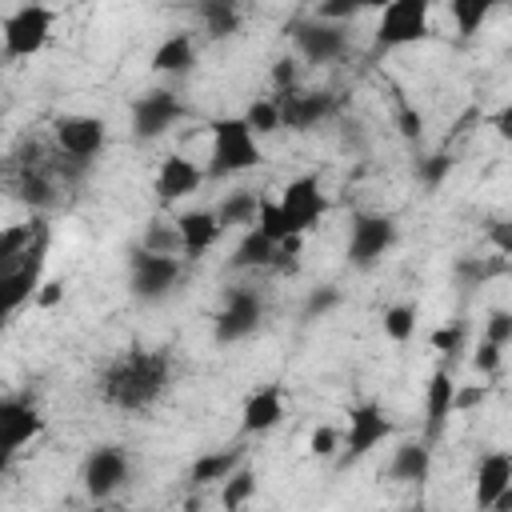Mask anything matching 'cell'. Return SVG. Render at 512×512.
I'll return each instance as SVG.
<instances>
[{
    "mask_svg": "<svg viewBox=\"0 0 512 512\" xmlns=\"http://www.w3.org/2000/svg\"><path fill=\"white\" fill-rule=\"evenodd\" d=\"M200 12H204V24H208V36H232L236 28H240V8H236V0H204V4H196Z\"/></svg>",
    "mask_w": 512,
    "mask_h": 512,
    "instance_id": "83f0119b",
    "label": "cell"
},
{
    "mask_svg": "<svg viewBox=\"0 0 512 512\" xmlns=\"http://www.w3.org/2000/svg\"><path fill=\"white\" fill-rule=\"evenodd\" d=\"M52 136H56V148L60 156H68L72 164H88L104 152V140H108V124L100 116H84V112H68V116H56L52 120Z\"/></svg>",
    "mask_w": 512,
    "mask_h": 512,
    "instance_id": "5b68a950",
    "label": "cell"
},
{
    "mask_svg": "<svg viewBox=\"0 0 512 512\" xmlns=\"http://www.w3.org/2000/svg\"><path fill=\"white\" fill-rule=\"evenodd\" d=\"M176 232H180V248H184V256H204L216 240H220V220H216V212H208V208H192V212H180L176 216Z\"/></svg>",
    "mask_w": 512,
    "mask_h": 512,
    "instance_id": "d6986e66",
    "label": "cell"
},
{
    "mask_svg": "<svg viewBox=\"0 0 512 512\" xmlns=\"http://www.w3.org/2000/svg\"><path fill=\"white\" fill-rule=\"evenodd\" d=\"M52 8H44V4H24V8H16L12 16H4V24H0V36H4V52L12 56V60H28V56H36L44 44H48V36H52Z\"/></svg>",
    "mask_w": 512,
    "mask_h": 512,
    "instance_id": "277c9868",
    "label": "cell"
},
{
    "mask_svg": "<svg viewBox=\"0 0 512 512\" xmlns=\"http://www.w3.org/2000/svg\"><path fill=\"white\" fill-rule=\"evenodd\" d=\"M32 300H36L40 308H56V304L64 300V280H44V284H36Z\"/></svg>",
    "mask_w": 512,
    "mask_h": 512,
    "instance_id": "b9f144b4",
    "label": "cell"
},
{
    "mask_svg": "<svg viewBox=\"0 0 512 512\" xmlns=\"http://www.w3.org/2000/svg\"><path fill=\"white\" fill-rule=\"evenodd\" d=\"M488 400V384H456V392H452V412H472V408H480Z\"/></svg>",
    "mask_w": 512,
    "mask_h": 512,
    "instance_id": "74e56055",
    "label": "cell"
},
{
    "mask_svg": "<svg viewBox=\"0 0 512 512\" xmlns=\"http://www.w3.org/2000/svg\"><path fill=\"white\" fill-rule=\"evenodd\" d=\"M272 84H276V92H284V88L296 84V60H292V56H280V60L272 64Z\"/></svg>",
    "mask_w": 512,
    "mask_h": 512,
    "instance_id": "7bdbcfd3",
    "label": "cell"
},
{
    "mask_svg": "<svg viewBox=\"0 0 512 512\" xmlns=\"http://www.w3.org/2000/svg\"><path fill=\"white\" fill-rule=\"evenodd\" d=\"M392 436V420L384 416V408L380 404H356V408H348V432H344V440H340V464H356V460H364L376 444H384Z\"/></svg>",
    "mask_w": 512,
    "mask_h": 512,
    "instance_id": "52a82bcc",
    "label": "cell"
},
{
    "mask_svg": "<svg viewBox=\"0 0 512 512\" xmlns=\"http://www.w3.org/2000/svg\"><path fill=\"white\" fill-rule=\"evenodd\" d=\"M180 116H184V104L176 100V92H164V88L144 92V96L132 100V136H136V140H156V136H164Z\"/></svg>",
    "mask_w": 512,
    "mask_h": 512,
    "instance_id": "7c38bea8",
    "label": "cell"
},
{
    "mask_svg": "<svg viewBox=\"0 0 512 512\" xmlns=\"http://www.w3.org/2000/svg\"><path fill=\"white\" fill-rule=\"evenodd\" d=\"M512 484V456L508 452H488L476 468V504L488 512V504Z\"/></svg>",
    "mask_w": 512,
    "mask_h": 512,
    "instance_id": "7402d4cb",
    "label": "cell"
},
{
    "mask_svg": "<svg viewBox=\"0 0 512 512\" xmlns=\"http://www.w3.org/2000/svg\"><path fill=\"white\" fill-rule=\"evenodd\" d=\"M448 172H452V156H448V152H436V156L420 160V180H424L428 188H436V184H440Z\"/></svg>",
    "mask_w": 512,
    "mask_h": 512,
    "instance_id": "f35d334b",
    "label": "cell"
},
{
    "mask_svg": "<svg viewBox=\"0 0 512 512\" xmlns=\"http://www.w3.org/2000/svg\"><path fill=\"white\" fill-rule=\"evenodd\" d=\"M256 200H260V192H252V188H236V192H228V196L220 200V208H216L220 228L252 224V216H256Z\"/></svg>",
    "mask_w": 512,
    "mask_h": 512,
    "instance_id": "484cf974",
    "label": "cell"
},
{
    "mask_svg": "<svg viewBox=\"0 0 512 512\" xmlns=\"http://www.w3.org/2000/svg\"><path fill=\"white\" fill-rule=\"evenodd\" d=\"M396 128H400V136H404V140H416V136L424 132V116H420L416 108L400 104V112H396Z\"/></svg>",
    "mask_w": 512,
    "mask_h": 512,
    "instance_id": "60d3db41",
    "label": "cell"
},
{
    "mask_svg": "<svg viewBox=\"0 0 512 512\" xmlns=\"http://www.w3.org/2000/svg\"><path fill=\"white\" fill-rule=\"evenodd\" d=\"M500 360H504V348L492 344V340H480V348H476V356H472L476 372H480V376H496V372H500Z\"/></svg>",
    "mask_w": 512,
    "mask_h": 512,
    "instance_id": "8d00e7d4",
    "label": "cell"
},
{
    "mask_svg": "<svg viewBox=\"0 0 512 512\" xmlns=\"http://www.w3.org/2000/svg\"><path fill=\"white\" fill-rule=\"evenodd\" d=\"M200 184H204V168H196L188 156L172 152V156L160 160V172H156V196H160L164 204L192 196Z\"/></svg>",
    "mask_w": 512,
    "mask_h": 512,
    "instance_id": "e0dca14e",
    "label": "cell"
},
{
    "mask_svg": "<svg viewBox=\"0 0 512 512\" xmlns=\"http://www.w3.org/2000/svg\"><path fill=\"white\" fill-rule=\"evenodd\" d=\"M292 40L300 48L304 60L312 64H332L336 56H344L348 48V36H344V24L336 20H304V24H292Z\"/></svg>",
    "mask_w": 512,
    "mask_h": 512,
    "instance_id": "4fadbf2b",
    "label": "cell"
},
{
    "mask_svg": "<svg viewBox=\"0 0 512 512\" xmlns=\"http://www.w3.org/2000/svg\"><path fill=\"white\" fill-rule=\"evenodd\" d=\"M308 452L312 456H336L340 452V432L332 424H316L308 436Z\"/></svg>",
    "mask_w": 512,
    "mask_h": 512,
    "instance_id": "d590c367",
    "label": "cell"
},
{
    "mask_svg": "<svg viewBox=\"0 0 512 512\" xmlns=\"http://www.w3.org/2000/svg\"><path fill=\"white\" fill-rule=\"evenodd\" d=\"M396 244V220L384 212H356L352 228H348V260L352 268L368 272L384 260V252H392Z\"/></svg>",
    "mask_w": 512,
    "mask_h": 512,
    "instance_id": "3957f363",
    "label": "cell"
},
{
    "mask_svg": "<svg viewBox=\"0 0 512 512\" xmlns=\"http://www.w3.org/2000/svg\"><path fill=\"white\" fill-rule=\"evenodd\" d=\"M432 348L444 352V356L460 352V348H464V324L456 320V324H448V328H436V332H432Z\"/></svg>",
    "mask_w": 512,
    "mask_h": 512,
    "instance_id": "ab89813d",
    "label": "cell"
},
{
    "mask_svg": "<svg viewBox=\"0 0 512 512\" xmlns=\"http://www.w3.org/2000/svg\"><path fill=\"white\" fill-rule=\"evenodd\" d=\"M276 204H280V212H284L288 232H296V236H304L308 228H316V220H320L324 208H328V200H324L316 176H296V180H288V184L280 188Z\"/></svg>",
    "mask_w": 512,
    "mask_h": 512,
    "instance_id": "9c48e42d",
    "label": "cell"
},
{
    "mask_svg": "<svg viewBox=\"0 0 512 512\" xmlns=\"http://www.w3.org/2000/svg\"><path fill=\"white\" fill-rule=\"evenodd\" d=\"M452 392H456V380L444 368L428 376V388H424V440L428 444H436L444 436L448 420L456 416L452 412Z\"/></svg>",
    "mask_w": 512,
    "mask_h": 512,
    "instance_id": "2e32d148",
    "label": "cell"
},
{
    "mask_svg": "<svg viewBox=\"0 0 512 512\" xmlns=\"http://www.w3.org/2000/svg\"><path fill=\"white\" fill-rule=\"evenodd\" d=\"M220 484H224V488H220V504H224V508H244V504L256 496V472H252L248 464H236Z\"/></svg>",
    "mask_w": 512,
    "mask_h": 512,
    "instance_id": "4316f807",
    "label": "cell"
},
{
    "mask_svg": "<svg viewBox=\"0 0 512 512\" xmlns=\"http://www.w3.org/2000/svg\"><path fill=\"white\" fill-rule=\"evenodd\" d=\"M152 68L164 72V76H184V72H192V68H196V44H192V36H188V32L164 36V40L156 44V52H152Z\"/></svg>",
    "mask_w": 512,
    "mask_h": 512,
    "instance_id": "44dd1931",
    "label": "cell"
},
{
    "mask_svg": "<svg viewBox=\"0 0 512 512\" xmlns=\"http://www.w3.org/2000/svg\"><path fill=\"white\" fill-rule=\"evenodd\" d=\"M180 280V260L176 256H160L148 248H136L128 256V288L136 300H160L172 284Z\"/></svg>",
    "mask_w": 512,
    "mask_h": 512,
    "instance_id": "ba28073f",
    "label": "cell"
},
{
    "mask_svg": "<svg viewBox=\"0 0 512 512\" xmlns=\"http://www.w3.org/2000/svg\"><path fill=\"white\" fill-rule=\"evenodd\" d=\"M20 200H24L28 208H48V204L56 200V192H52V180H48L44 172H32V168H24V176H20Z\"/></svg>",
    "mask_w": 512,
    "mask_h": 512,
    "instance_id": "d6a6232c",
    "label": "cell"
},
{
    "mask_svg": "<svg viewBox=\"0 0 512 512\" xmlns=\"http://www.w3.org/2000/svg\"><path fill=\"white\" fill-rule=\"evenodd\" d=\"M484 340H492V344L508 348V344H512V312L492 308V312H488V320H484Z\"/></svg>",
    "mask_w": 512,
    "mask_h": 512,
    "instance_id": "e575fe53",
    "label": "cell"
},
{
    "mask_svg": "<svg viewBox=\"0 0 512 512\" xmlns=\"http://www.w3.org/2000/svg\"><path fill=\"white\" fill-rule=\"evenodd\" d=\"M244 124H248L256 136H272V132H280V108H276V96H260V100H252L248 112H244Z\"/></svg>",
    "mask_w": 512,
    "mask_h": 512,
    "instance_id": "f546056e",
    "label": "cell"
},
{
    "mask_svg": "<svg viewBox=\"0 0 512 512\" xmlns=\"http://www.w3.org/2000/svg\"><path fill=\"white\" fill-rule=\"evenodd\" d=\"M236 464H244V448H220L192 460V484H220Z\"/></svg>",
    "mask_w": 512,
    "mask_h": 512,
    "instance_id": "cb8c5ba5",
    "label": "cell"
},
{
    "mask_svg": "<svg viewBox=\"0 0 512 512\" xmlns=\"http://www.w3.org/2000/svg\"><path fill=\"white\" fill-rule=\"evenodd\" d=\"M272 260H276V240H268L256 228H248L232 252V268H272Z\"/></svg>",
    "mask_w": 512,
    "mask_h": 512,
    "instance_id": "d4e9b609",
    "label": "cell"
},
{
    "mask_svg": "<svg viewBox=\"0 0 512 512\" xmlns=\"http://www.w3.org/2000/svg\"><path fill=\"white\" fill-rule=\"evenodd\" d=\"M428 12L432 0H388L380 8V24H376V44L380 48H404L428 36Z\"/></svg>",
    "mask_w": 512,
    "mask_h": 512,
    "instance_id": "8992f818",
    "label": "cell"
},
{
    "mask_svg": "<svg viewBox=\"0 0 512 512\" xmlns=\"http://www.w3.org/2000/svg\"><path fill=\"white\" fill-rule=\"evenodd\" d=\"M276 108H280V128L288 132H312L328 112H332V96L328 92H304V88H284L276 92Z\"/></svg>",
    "mask_w": 512,
    "mask_h": 512,
    "instance_id": "5bb4252c",
    "label": "cell"
},
{
    "mask_svg": "<svg viewBox=\"0 0 512 512\" xmlns=\"http://www.w3.org/2000/svg\"><path fill=\"white\" fill-rule=\"evenodd\" d=\"M448 8H452V20H456V32L460 36H476L484 28L488 12H492L484 0H448Z\"/></svg>",
    "mask_w": 512,
    "mask_h": 512,
    "instance_id": "4dcf8cb0",
    "label": "cell"
},
{
    "mask_svg": "<svg viewBox=\"0 0 512 512\" xmlns=\"http://www.w3.org/2000/svg\"><path fill=\"white\" fill-rule=\"evenodd\" d=\"M280 420H284V396H280V388H276V384H268V388L252 392V396L244 400V408H240V432H244V436L272 432Z\"/></svg>",
    "mask_w": 512,
    "mask_h": 512,
    "instance_id": "ac0fdd59",
    "label": "cell"
},
{
    "mask_svg": "<svg viewBox=\"0 0 512 512\" xmlns=\"http://www.w3.org/2000/svg\"><path fill=\"white\" fill-rule=\"evenodd\" d=\"M124 480H128V456L120 448L104 444V448L88 452V460H84V488H88L92 500H108Z\"/></svg>",
    "mask_w": 512,
    "mask_h": 512,
    "instance_id": "9a60e30c",
    "label": "cell"
},
{
    "mask_svg": "<svg viewBox=\"0 0 512 512\" xmlns=\"http://www.w3.org/2000/svg\"><path fill=\"white\" fill-rule=\"evenodd\" d=\"M380 324H384V336L392 344H408L416 336V308L412 304H392V308H384Z\"/></svg>",
    "mask_w": 512,
    "mask_h": 512,
    "instance_id": "f1b7e54d",
    "label": "cell"
},
{
    "mask_svg": "<svg viewBox=\"0 0 512 512\" xmlns=\"http://www.w3.org/2000/svg\"><path fill=\"white\" fill-rule=\"evenodd\" d=\"M260 320H264V300L252 288H232L224 296V308L216 312L212 336H216V344H236V340L252 336L260 328Z\"/></svg>",
    "mask_w": 512,
    "mask_h": 512,
    "instance_id": "30bf717a",
    "label": "cell"
},
{
    "mask_svg": "<svg viewBox=\"0 0 512 512\" xmlns=\"http://www.w3.org/2000/svg\"><path fill=\"white\" fill-rule=\"evenodd\" d=\"M212 128V152H208V172L204 176H236V172H248L264 160L260 144H256V132L244 124V116H220L208 124Z\"/></svg>",
    "mask_w": 512,
    "mask_h": 512,
    "instance_id": "7a4b0ae2",
    "label": "cell"
},
{
    "mask_svg": "<svg viewBox=\"0 0 512 512\" xmlns=\"http://www.w3.org/2000/svg\"><path fill=\"white\" fill-rule=\"evenodd\" d=\"M36 248H44V232H40V224L32 228V224H20V228H4L0 232V272H8V268H16L28 252H36Z\"/></svg>",
    "mask_w": 512,
    "mask_h": 512,
    "instance_id": "603a6c76",
    "label": "cell"
},
{
    "mask_svg": "<svg viewBox=\"0 0 512 512\" xmlns=\"http://www.w3.org/2000/svg\"><path fill=\"white\" fill-rule=\"evenodd\" d=\"M188 4H204V0H188Z\"/></svg>",
    "mask_w": 512,
    "mask_h": 512,
    "instance_id": "bcb514c9",
    "label": "cell"
},
{
    "mask_svg": "<svg viewBox=\"0 0 512 512\" xmlns=\"http://www.w3.org/2000/svg\"><path fill=\"white\" fill-rule=\"evenodd\" d=\"M164 388H168V356L164 352H128L104 372V400L124 412H140V408L156 404Z\"/></svg>",
    "mask_w": 512,
    "mask_h": 512,
    "instance_id": "6da1fadb",
    "label": "cell"
},
{
    "mask_svg": "<svg viewBox=\"0 0 512 512\" xmlns=\"http://www.w3.org/2000/svg\"><path fill=\"white\" fill-rule=\"evenodd\" d=\"M384 4H388V0H320V4H316V16L344 24V20H352V16L368 12V8H384Z\"/></svg>",
    "mask_w": 512,
    "mask_h": 512,
    "instance_id": "836d02e7",
    "label": "cell"
},
{
    "mask_svg": "<svg viewBox=\"0 0 512 512\" xmlns=\"http://www.w3.org/2000/svg\"><path fill=\"white\" fill-rule=\"evenodd\" d=\"M40 432H44V416L36 412V404H28L20 396H4L0 400V464H8Z\"/></svg>",
    "mask_w": 512,
    "mask_h": 512,
    "instance_id": "8fae6325",
    "label": "cell"
},
{
    "mask_svg": "<svg viewBox=\"0 0 512 512\" xmlns=\"http://www.w3.org/2000/svg\"><path fill=\"white\" fill-rule=\"evenodd\" d=\"M432 472V444L428 440H404L388 460V480L400 484H424Z\"/></svg>",
    "mask_w": 512,
    "mask_h": 512,
    "instance_id": "ffe728a7",
    "label": "cell"
},
{
    "mask_svg": "<svg viewBox=\"0 0 512 512\" xmlns=\"http://www.w3.org/2000/svg\"><path fill=\"white\" fill-rule=\"evenodd\" d=\"M336 304H340V292H336V288H324V292H312V296H308V308H304V312L316 316V312H328V308H336Z\"/></svg>",
    "mask_w": 512,
    "mask_h": 512,
    "instance_id": "ee69618b",
    "label": "cell"
},
{
    "mask_svg": "<svg viewBox=\"0 0 512 512\" xmlns=\"http://www.w3.org/2000/svg\"><path fill=\"white\" fill-rule=\"evenodd\" d=\"M484 4H488V8H496V4H500V0H484Z\"/></svg>",
    "mask_w": 512,
    "mask_h": 512,
    "instance_id": "f6af8a7d",
    "label": "cell"
},
{
    "mask_svg": "<svg viewBox=\"0 0 512 512\" xmlns=\"http://www.w3.org/2000/svg\"><path fill=\"white\" fill-rule=\"evenodd\" d=\"M140 248L160 252V256H180V252H184V248H180V232H176V224H160V220H152V224L144 228Z\"/></svg>",
    "mask_w": 512,
    "mask_h": 512,
    "instance_id": "1f68e13d",
    "label": "cell"
}]
</instances>
